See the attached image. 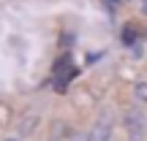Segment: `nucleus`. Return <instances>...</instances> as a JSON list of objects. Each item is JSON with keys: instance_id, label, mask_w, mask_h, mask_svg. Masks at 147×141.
<instances>
[{"instance_id": "nucleus-1", "label": "nucleus", "mask_w": 147, "mask_h": 141, "mask_svg": "<svg viewBox=\"0 0 147 141\" xmlns=\"http://www.w3.org/2000/svg\"><path fill=\"white\" fill-rule=\"evenodd\" d=\"M123 122H125L128 141H142V136H147V117L142 109H128Z\"/></svg>"}, {"instance_id": "nucleus-2", "label": "nucleus", "mask_w": 147, "mask_h": 141, "mask_svg": "<svg viewBox=\"0 0 147 141\" xmlns=\"http://www.w3.org/2000/svg\"><path fill=\"white\" fill-rule=\"evenodd\" d=\"M112 136V114H101L98 122L93 125V130H90V141H109Z\"/></svg>"}, {"instance_id": "nucleus-3", "label": "nucleus", "mask_w": 147, "mask_h": 141, "mask_svg": "<svg viewBox=\"0 0 147 141\" xmlns=\"http://www.w3.org/2000/svg\"><path fill=\"white\" fill-rule=\"evenodd\" d=\"M134 95L139 103H147V82H136L134 84Z\"/></svg>"}, {"instance_id": "nucleus-4", "label": "nucleus", "mask_w": 147, "mask_h": 141, "mask_svg": "<svg viewBox=\"0 0 147 141\" xmlns=\"http://www.w3.org/2000/svg\"><path fill=\"white\" fill-rule=\"evenodd\" d=\"M74 141H90V133H84V136H76Z\"/></svg>"}, {"instance_id": "nucleus-5", "label": "nucleus", "mask_w": 147, "mask_h": 141, "mask_svg": "<svg viewBox=\"0 0 147 141\" xmlns=\"http://www.w3.org/2000/svg\"><path fill=\"white\" fill-rule=\"evenodd\" d=\"M142 8H144V14H147V0H144V3H142Z\"/></svg>"}]
</instances>
